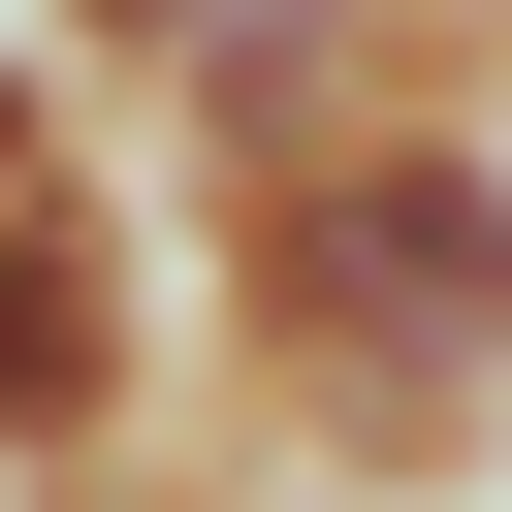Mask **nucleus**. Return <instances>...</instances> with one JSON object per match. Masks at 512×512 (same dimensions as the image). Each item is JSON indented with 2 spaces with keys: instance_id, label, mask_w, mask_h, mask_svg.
<instances>
[{
  "instance_id": "nucleus-4",
  "label": "nucleus",
  "mask_w": 512,
  "mask_h": 512,
  "mask_svg": "<svg viewBox=\"0 0 512 512\" xmlns=\"http://www.w3.org/2000/svg\"><path fill=\"white\" fill-rule=\"evenodd\" d=\"M32 32H64V64H96V96H160V64H192V32H224V0H32Z\"/></svg>"
},
{
  "instance_id": "nucleus-2",
  "label": "nucleus",
  "mask_w": 512,
  "mask_h": 512,
  "mask_svg": "<svg viewBox=\"0 0 512 512\" xmlns=\"http://www.w3.org/2000/svg\"><path fill=\"white\" fill-rule=\"evenodd\" d=\"M192 352H224V288H192V224L64 160V192L0 224V480H128Z\"/></svg>"
},
{
  "instance_id": "nucleus-7",
  "label": "nucleus",
  "mask_w": 512,
  "mask_h": 512,
  "mask_svg": "<svg viewBox=\"0 0 512 512\" xmlns=\"http://www.w3.org/2000/svg\"><path fill=\"white\" fill-rule=\"evenodd\" d=\"M480 32H512V0H480Z\"/></svg>"
},
{
  "instance_id": "nucleus-5",
  "label": "nucleus",
  "mask_w": 512,
  "mask_h": 512,
  "mask_svg": "<svg viewBox=\"0 0 512 512\" xmlns=\"http://www.w3.org/2000/svg\"><path fill=\"white\" fill-rule=\"evenodd\" d=\"M224 512H384V480H352V448H256V480H224Z\"/></svg>"
},
{
  "instance_id": "nucleus-6",
  "label": "nucleus",
  "mask_w": 512,
  "mask_h": 512,
  "mask_svg": "<svg viewBox=\"0 0 512 512\" xmlns=\"http://www.w3.org/2000/svg\"><path fill=\"white\" fill-rule=\"evenodd\" d=\"M0 512H128V480H0Z\"/></svg>"
},
{
  "instance_id": "nucleus-1",
  "label": "nucleus",
  "mask_w": 512,
  "mask_h": 512,
  "mask_svg": "<svg viewBox=\"0 0 512 512\" xmlns=\"http://www.w3.org/2000/svg\"><path fill=\"white\" fill-rule=\"evenodd\" d=\"M192 288H224V384H256V448L448 480V448L512 416V128H480V96H352L320 160L192 192Z\"/></svg>"
},
{
  "instance_id": "nucleus-3",
  "label": "nucleus",
  "mask_w": 512,
  "mask_h": 512,
  "mask_svg": "<svg viewBox=\"0 0 512 512\" xmlns=\"http://www.w3.org/2000/svg\"><path fill=\"white\" fill-rule=\"evenodd\" d=\"M64 160H96V64H64V32H0V224H32Z\"/></svg>"
}]
</instances>
